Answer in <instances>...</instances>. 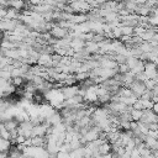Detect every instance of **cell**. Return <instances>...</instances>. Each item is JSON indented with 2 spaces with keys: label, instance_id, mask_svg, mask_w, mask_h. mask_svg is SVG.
<instances>
[{
  "label": "cell",
  "instance_id": "4",
  "mask_svg": "<svg viewBox=\"0 0 158 158\" xmlns=\"http://www.w3.org/2000/svg\"><path fill=\"white\" fill-rule=\"evenodd\" d=\"M152 110H153L156 114H158V101L153 104V106H152Z\"/></svg>",
  "mask_w": 158,
  "mask_h": 158
},
{
  "label": "cell",
  "instance_id": "1",
  "mask_svg": "<svg viewBox=\"0 0 158 158\" xmlns=\"http://www.w3.org/2000/svg\"><path fill=\"white\" fill-rule=\"evenodd\" d=\"M128 88L132 90V93L137 96V98H142V95L146 93L147 90V86H146V81L143 80H139V79H135L130 85Z\"/></svg>",
  "mask_w": 158,
  "mask_h": 158
},
{
  "label": "cell",
  "instance_id": "2",
  "mask_svg": "<svg viewBox=\"0 0 158 158\" xmlns=\"http://www.w3.org/2000/svg\"><path fill=\"white\" fill-rule=\"evenodd\" d=\"M49 32H51V35H52L54 38L60 40V38H64V37L70 32V30H69V28H65V27H62V26H53Z\"/></svg>",
  "mask_w": 158,
  "mask_h": 158
},
{
  "label": "cell",
  "instance_id": "3",
  "mask_svg": "<svg viewBox=\"0 0 158 158\" xmlns=\"http://www.w3.org/2000/svg\"><path fill=\"white\" fill-rule=\"evenodd\" d=\"M142 114H143V110L135 109L133 106H132V109L130 110V115H131L132 121H139V120H141V117H142Z\"/></svg>",
  "mask_w": 158,
  "mask_h": 158
}]
</instances>
